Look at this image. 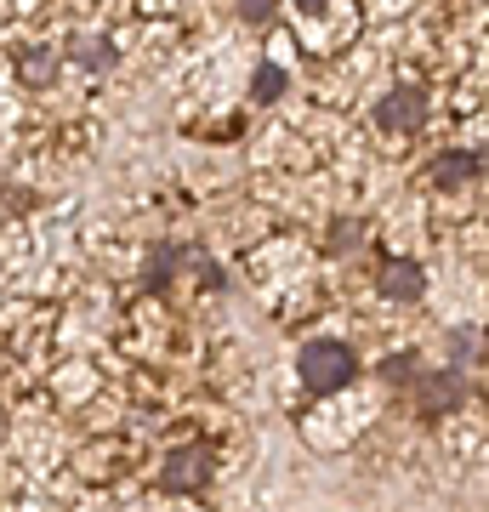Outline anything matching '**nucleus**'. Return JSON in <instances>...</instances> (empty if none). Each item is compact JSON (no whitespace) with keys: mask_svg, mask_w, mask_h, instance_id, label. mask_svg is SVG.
Here are the masks:
<instances>
[{"mask_svg":"<svg viewBox=\"0 0 489 512\" xmlns=\"http://www.w3.org/2000/svg\"><path fill=\"white\" fill-rule=\"evenodd\" d=\"M376 376H381V382H393V387H404V382H416V376H421V359H416V353H393V359H381Z\"/></svg>","mask_w":489,"mask_h":512,"instance_id":"nucleus-11","label":"nucleus"},{"mask_svg":"<svg viewBox=\"0 0 489 512\" xmlns=\"http://www.w3.org/2000/svg\"><path fill=\"white\" fill-rule=\"evenodd\" d=\"M251 97L256 103H279V97H285V69H279V63H262L256 80H251Z\"/></svg>","mask_w":489,"mask_h":512,"instance_id":"nucleus-10","label":"nucleus"},{"mask_svg":"<svg viewBox=\"0 0 489 512\" xmlns=\"http://www.w3.org/2000/svg\"><path fill=\"white\" fill-rule=\"evenodd\" d=\"M6 427H12V416H6V404H0V439H6Z\"/></svg>","mask_w":489,"mask_h":512,"instance_id":"nucleus-16","label":"nucleus"},{"mask_svg":"<svg viewBox=\"0 0 489 512\" xmlns=\"http://www.w3.org/2000/svg\"><path fill=\"white\" fill-rule=\"evenodd\" d=\"M455 365H461V359H478V330H455Z\"/></svg>","mask_w":489,"mask_h":512,"instance_id":"nucleus-14","label":"nucleus"},{"mask_svg":"<svg viewBox=\"0 0 489 512\" xmlns=\"http://www.w3.org/2000/svg\"><path fill=\"white\" fill-rule=\"evenodd\" d=\"M421 120H427V86H393L376 103L381 131H421Z\"/></svg>","mask_w":489,"mask_h":512,"instance_id":"nucleus-2","label":"nucleus"},{"mask_svg":"<svg viewBox=\"0 0 489 512\" xmlns=\"http://www.w3.org/2000/svg\"><path fill=\"white\" fill-rule=\"evenodd\" d=\"M381 296H393V302H421V296H427V268H421L416 256H387V262H381Z\"/></svg>","mask_w":489,"mask_h":512,"instance_id":"nucleus-4","label":"nucleus"},{"mask_svg":"<svg viewBox=\"0 0 489 512\" xmlns=\"http://www.w3.org/2000/svg\"><path fill=\"white\" fill-rule=\"evenodd\" d=\"M296 6H302V12H319V6H325V0H296Z\"/></svg>","mask_w":489,"mask_h":512,"instance_id":"nucleus-15","label":"nucleus"},{"mask_svg":"<svg viewBox=\"0 0 489 512\" xmlns=\"http://www.w3.org/2000/svg\"><path fill=\"white\" fill-rule=\"evenodd\" d=\"M359 234H364L359 222H330V251H336V256L353 251V245H359Z\"/></svg>","mask_w":489,"mask_h":512,"instance_id":"nucleus-12","label":"nucleus"},{"mask_svg":"<svg viewBox=\"0 0 489 512\" xmlns=\"http://www.w3.org/2000/svg\"><path fill=\"white\" fill-rule=\"evenodd\" d=\"M211 484V456L205 450H171L165 456V490H182V495H194Z\"/></svg>","mask_w":489,"mask_h":512,"instance_id":"nucleus-6","label":"nucleus"},{"mask_svg":"<svg viewBox=\"0 0 489 512\" xmlns=\"http://www.w3.org/2000/svg\"><path fill=\"white\" fill-rule=\"evenodd\" d=\"M467 404V382L461 370H433V376H416V410L421 416H450Z\"/></svg>","mask_w":489,"mask_h":512,"instance_id":"nucleus-3","label":"nucleus"},{"mask_svg":"<svg viewBox=\"0 0 489 512\" xmlns=\"http://www.w3.org/2000/svg\"><path fill=\"white\" fill-rule=\"evenodd\" d=\"M182 268H188V251H182V245H171V239H165V245H148L143 285L148 291H171V279H177Z\"/></svg>","mask_w":489,"mask_h":512,"instance_id":"nucleus-7","label":"nucleus"},{"mask_svg":"<svg viewBox=\"0 0 489 512\" xmlns=\"http://www.w3.org/2000/svg\"><path fill=\"white\" fill-rule=\"evenodd\" d=\"M239 23H273V0H234Z\"/></svg>","mask_w":489,"mask_h":512,"instance_id":"nucleus-13","label":"nucleus"},{"mask_svg":"<svg viewBox=\"0 0 489 512\" xmlns=\"http://www.w3.org/2000/svg\"><path fill=\"white\" fill-rule=\"evenodd\" d=\"M69 63H80V69H114V40H103V35H74V40H69Z\"/></svg>","mask_w":489,"mask_h":512,"instance_id":"nucleus-9","label":"nucleus"},{"mask_svg":"<svg viewBox=\"0 0 489 512\" xmlns=\"http://www.w3.org/2000/svg\"><path fill=\"white\" fill-rule=\"evenodd\" d=\"M484 177V154L478 148H450V154H438L433 165H427V183L433 188H467Z\"/></svg>","mask_w":489,"mask_h":512,"instance_id":"nucleus-5","label":"nucleus"},{"mask_svg":"<svg viewBox=\"0 0 489 512\" xmlns=\"http://www.w3.org/2000/svg\"><path fill=\"white\" fill-rule=\"evenodd\" d=\"M18 80L29 86V92L57 86V52H46V46H23L18 52Z\"/></svg>","mask_w":489,"mask_h":512,"instance_id":"nucleus-8","label":"nucleus"},{"mask_svg":"<svg viewBox=\"0 0 489 512\" xmlns=\"http://www.w3.org/2000/svg\"><path fill=\"white\" fill-rule=\"evenodd\" d=\"M296 370H302L308 393H342V387L359 376V359H353L347 342H308L302 359H296Z\"/></svg>","mask_w":489,"mask_h":512,"instance_id":"nucleus-1","label":"nucleus"}]
</instances>
